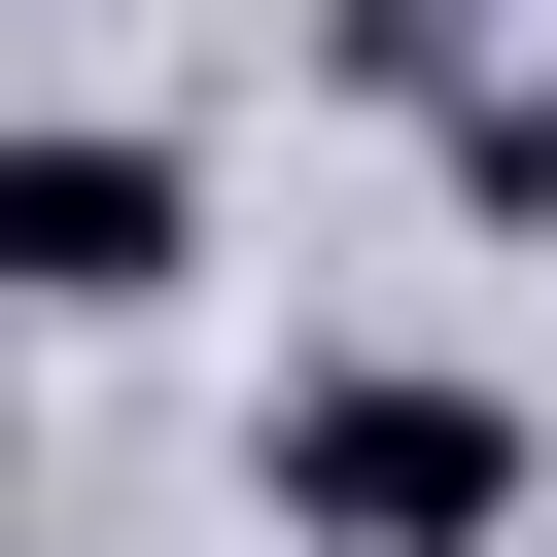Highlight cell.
<instances>
[{
  "label": "cell",
  "instance_id": "obj_2",
  "mask_svg": "<svg viewBox=\"0 0 557 557\" xmlns=\"http://www.w3.org/2000/svg\"><path fill=\"white\" fill-rule=\"evenodd\" d=\"M174 278H209V174L104 139V104H35L0 139V313H174Z\"/></svg>",
  "mask_w": 557,
  "mask_h": 557
},
{
  "label": "cell",
  "instance_id": "obj_3",
  "mask_svg": "<svg viewBox=\"0 0 557 557\" xmlns=\"http://www.w3.org/2000/svg\"><path fill=\"white\" fill-rule=\"evenodd\" d=\"M453 209H487V244H557V70H453Z\"/></svg>",
  "mask_w": 557,
  "mask_h": 557
},
{
  "label": "cell",
  "instance_id": "obj_1",
  "mask_svg": "<svg viewBox=\"0 0 557 557\" xmlns=\"http://www.w3.org/2000/svg\"><path fill=\"white\" fill-rule=\"evenodd\" d=\"M244 522H278V557H522V418H487L453 348H313V383L244 418Z\"/></svg>",
  "mask_w": 557,
  "mask_h": 557
}]
</instances>
